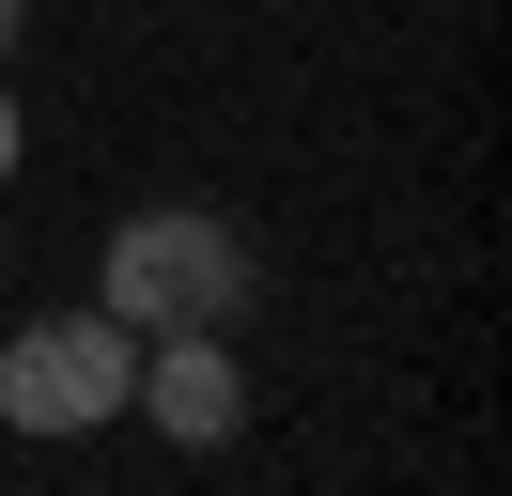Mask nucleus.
<instances>
[{
  "label": "nucleus",
  "mask_w": 512,
  "mask_h": 496,
  "mask_svg": "<svg viewBox=\"0 0 512 496\" xmlns=\"http://www.w3.org/2000/svg\"><path fill=\"white\" fill-rule=\"evenodd\" d=\"M16 140H32V124H16V93H0V171H16Z\"/></svg>",
  "instance_id": "nucleus-4"
},
{
  "label": "nucleus",
  "mask_w": 512,
  "mask_h": 496,
  "mask_svg": "<svg viewBox=\"0 0 512 496\" xmlns=\"http://www.w3.org/2000/svg\"><path fill=\"white\" fill-rule=\"evenodd\" d=\"M125 388H140V341L109 310H47L0 341V434H94L125 419Z\"/></svg>",
  "instance_id": "nucleus-2"
},
{
  "label": "nucleus",
  "mask_w": 512,
  "mask_h": 496,
  "mask_svg": "<svg viewBox=\"0 0 512 496\" xmlns=\"http://www.w3.org/2000/svg\"><path fill=\"white\" fill-rule=\"evenodd\" d=\"M94 310L125 341H171V326H233L249 310V233L218 202H140L125 233L94 248Z\"/></svg>",
  "instance_id": "nucleus-1"
},
{
  "label": "nucleus",
  "mask_w": 512,
  "mask_h": 496,
  "mask_svg": "<svg viewBox=\"0 0 512 496\" xmlns=\"http://www.w3.org/2000/svg\"><path fill=\"white\" fill-rule=\"evenodd\" d=\"M140 419L171 434V450H233L249 434V372H233V326H171V341H140Z\"/></svg>",
  "instance_id": "nucleus-3"
},
{
  "label": "nucleus",
  "mask_w": 512,
  "mask_h": 496,
  "mask_svg": "<svg viewBox=\"0 0 512 496\" xmlns=\"http://www.w3.org/2000/svg\"><path fill=\"white\" fill-rule=\"evenodd\" d=\"M16 31H32V0H0V47H16Z\"/></svg>",
  "instance_id": "nucleus-5"
}]
</instances>
